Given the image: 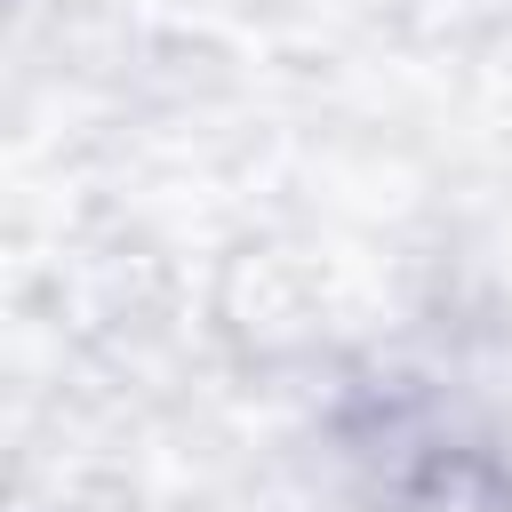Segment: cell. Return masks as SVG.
I'll use <instances>...</instances> for the list:
<instances>
[{"label": "cell", "instance_id": "6da1fadb", "mask_svg": "<svg viewBox=\"0 0 512 512\" xmlns=\"http://www.w3.org/2000/svg\"><path fill=\"white\" fill-rule=\"evenodd\" d=\"M400 512H512V480L480 448H424L400 480Z\"/></svg>", "mask_w": 512, "mask_h": 512}]
</instances>
